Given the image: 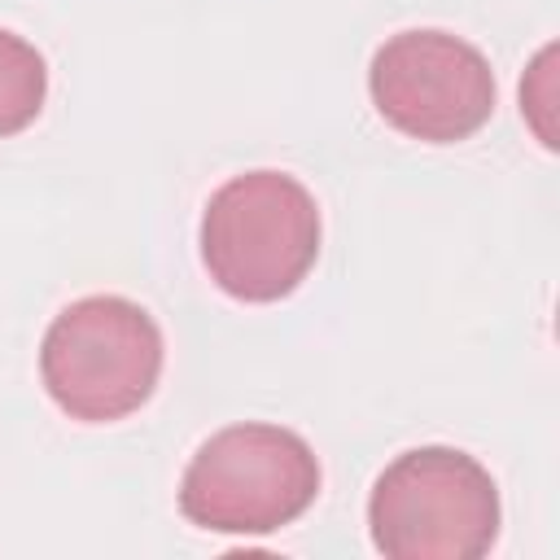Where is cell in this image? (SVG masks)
<instances>
[{
	"label": "cell",
	"mask_w": 560,
	"mask_h": 560,
	"mask_svg": "<svg viewBox=\"0 0 560 560\" xmlns=\"http://www.w3.org/2000/svg\"><path fill=\"white\" fill-rule=\"evenodd\" d=\"M319 258V206L284 171H245L219 184L201 214V262L236 302L289 298Z\"/></svg>",
	"instance_id": "1"
},
{
	"label": "cell",
	"mask_w": 560,
	"mask_h": 560,
	"mask_svg": "<svg viewBox=\"0 0 560 560\" xmlns=\"http://www.w3.org/2000/svg\"><path fill=\"white\" fill-rule=\"evenodd\" d=\"M368 529L389 560H481L499 538V486L468 451L416 446L372 481Z\"/></svg>",
	"instance_id": "3"
},
{
	"label": "cell",
	"mask_w": 560,
	"mask_h": 560,
	"mask_svg": "<svg viewBox=\"0 0 560 560\" xmlns=\"http://www.w3.org/2000/svg\"><path fill=\"white\" fill-rule=\"evenodd\" d=\"M48 96V66L35 44L0 26V140L26 131Z\"/></svg>",
	"instance_id": "6"
},
{
	"label": "cell",
	"mask_w": 560,
	"mask_h": 560,
	"mask_svg": "<svg viewBox=\"0 0 560 560\" xmlns=\"http://www.w3.org/2000/svg\"><path fill=\"white\" fill-rule=\"evenodd\" d=\"M376 114L424 144H455L494 114V70L468 39L420 26L389 35L368 66Z\"/></svg>",
	"instance_id": "5"
},
{
	"label": "cell",
	"mask_w": 560,
	"mask_h": 560,
	"mask_svg": "<svg viewBox=\"0 0 560 560\" xmlns=\"http://www.w3.org/2000/svg\"><path fill=\"white\" fill-rule=\"evenodd\" d=\"M319 494V459L302 433L280 424H228L210 433L184 477L179 512L210 534H276Z\"/></svg>",
	"instance_id": "4"
},
{
	"label": "cell",
	"mask_w": 560,
	"mask_h": 560,
	"mask_svg": "<svg viewBox=\"0 0 560 560\" xmlns=\"http://www.w3.org/2000/svg\"><path fill=\"white\" fill-rule=\"evenodd\" d=\"M162 354V328L140 302L92 293L52 315L39 346V376L70 420L109 424L153 398Z\"/></svg>",
	"instance_id": "2"
}]
</instances>
